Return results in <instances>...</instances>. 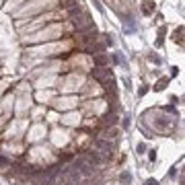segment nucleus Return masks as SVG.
<instances>
[{
  "label": "nucleus",
  "instance_id": "nucleus-1",
  "mask_svg": "<svg viewBox=\"0 0 185 185\" xmlns=\"http://www.w3.org/2000/svg\"><path fill=\"white\" fill-rule=\"evenodd\" d=\"M72 25H74V29L76 31H80V33H84V31H88V29H92V19H90V14L88 12H78V14H74L72 17Z\"/></svg>",
  "mask_w": 185,
  "mask_h": 185
},
{
  "label": "nucleus",
  "instance_id": "nucleus-2",
  "mask_svg": "<svg viewBox=\"0 0 185 185\" xmlns=\"http://www.w3.org/2000/svg\"><path fill=\"white\" fill-rule=\"evenodd\" d=\"M82 158L86 160V163H90L92 167H99V165L107 163V156H103L99 150H86V152L82 154Z\"/></svg>",
  "mask_w": 185,
  "mask_h": 185
},
{
  "label": "nucleus",
  "instance_id": "nucleus-3",
  "mask_svg": "<svg viewBox=\"0 0 185 185\" xmlns=\"http://www.w3.org/2000/svg\"><path fill=\"white\" fill-rule=\"evenodd\" d=\"M92 144H95V150H99L103 156H111V152H113V142H109V140H103V138H97V140L95 142H92Z\"/></svg>",
  "mask_w": 185,
  "mask_h": 185
},
{
  "label": "nucleus",
  "instance_id": "nucleus-4",
  "mask_svg": "<svg viewBox=\"0 0 185 185\" xmlns=\"http://www.w3.org/2000/svg\"><path fill=\"white\" fill-rule=\"evenodd\" d=\"M92 78L103 84V82H107L111 78V70H109V68H97V70H92Z\"/></svg>",
  "mask_w": 185,
  "mask_h": 185
},
{
  "label": "nucleus",
  "instance_id": "nucleus-5",
  "mask_svg": "<svg viewBox=\"0 0 185 185\" xmlns=\"http://www.w3.org/2000/svg\"><path fill=\"white\" fill-rule=\"evenodd\" d=\"M115 136H117V130H115V128H105V130L101 132L99 138H103V140H109V142H111Z\"/></svg>",
  "mask_w": 185,
  "mask_h": 185
},
{
  "label": "nucleus",
  "instance_id": "nucleus-6",
  "mask_svg": "<svg viewBox=\"0 0 185 185\" xmlns=\"http://www.w3.org/2000/svg\"><path fill=\"white\" fill-rule=\"evenodd\" d=\"M84 50H86L88 54H101V52H105V45H103V43H97V41H95V43L86 45Z\"/></svg>",
  "mask_w": 185,
  "mask_h": 185
},
{
  "label": "nucleus",
  "instance_id": "nucleus-7",
  "mask_svg": "<svg viewBox=\"0 0 185 185\" xmlns=\"http://www.w3.org/2000/svg\"><path fill=\"white\" fill-rule=\"evenodd\" d=\"M103 124H105L107 128H109V126L113 128L115 124H117V115H115L113 111H111V113H107V115H105V117H103Z\"/></svg>",
  "mask_w": 185,
  "mask_h": 185
},
{
  "label": "nucleus",
  "instance_id": "nucleus-8",
  "mask_svg": "<svg viewBox=\"0 0 185 185\" xmlns=\"http://www.w3.org/2000/svg\"><path fill=\"white\" fill-rule=\"evenodd\" d=\"M64 8L70 12V10H76V8H80V0H66L64 2Z\"/></svg>",
  "mask_w": 185,
  "mask_h": 185
},
{
  "label": "nucleus",
  "instance_id": "nucleus-9",
  "mask_svg": "<svg viewBox=\"0 0 185 185\" xmlns=\"http://www.w3.org/2000/svg\"><path fill=\"white\" fill-rule=\"evenodd\" d=\"M95 64L97 66H105L107 64V56H95Z\"/></svg>",
  "mask_w": 185,
  "mask_h": 185
},
{
  "label": "nucleus",
  "instance_id": "nucleus-10",
  "mask_svg": "<svg viewBox=\"0 0 185 185\" xmlns=\"http://www.w3.org/2000/svg\"><path fill=\"white\" fill-rule=\"evenodd\" d=\"M119 179H121V183H130V179H132V177H130L128 173H121V177H119Z\"/></svg>",
  "mask_w": 185,
  "mask_h": 185
},
{
  "label": "nucleus",
  "instance_id": "nucleus-11",
  "mask_svg": "<svg viewBox=\"0 0 185 185\" xmlns=\"http://www.w3.org/2000/svg\"><path fill=\"white\" fill-rule=\"evenodd\" d=\"M10 163H8V158H4V156H0V167H8Z\"/></svg>",
  "mask_w": 185,
  "mask_h": 185
},
{
  "label": "nucleus",
  "instance_id": "nucleus-12",
  "mask_svg": "<svg viewBox=\"0 0 185 185\" xmlns=\"http://www.w3.org/2000/svg\"><path fill=\"white\" fill-rule=\"evenodd\" d=\"M181 33H183V31L179 29V31H175V37H173V39H175V41H179V43H181Z\"/></svg>",
  "mask_w": 185,
  "mask_h": 185
},
{
  "label": "nucleus",
  "instance_id": "nucleus-13",
  "mask_svg": "<svg viewBox=\"0 0 185 185\" xmlns=\"http://www.w3.org/2000/svg\"><path fill=\"white\" fill-rule=\"evenodd\" d=\"M165 84H167V80H160V82L156 84V90H160V88H165Z\"/></svg>",
  "mask_w": 185,
  "mask_h": 185
},
{
  "label": "nucleus",
  "instance_id": "nucleus-14",
  "mask_svg": "<svg viewBox=\"0 0 185 185\" xmlns=\"http://www.w3.org/2000/svg\"><path fill=\"white\" fill-rule=\"evenodd\" d=\"M138 152H140V154H144V152H146V148H144V144H140V146H138Z\"/></svg>",
  "mask_w": 185,
  "mask_h": 185
},
{
  "label": "nucleus",
  "instance_id": "nucleus-15",
  "mask_svg": "<svg viewBox=\"0 0 185 185\" xmlns=\"http://www.w3.org/2000/svg\"><path fill=\"white\" fill-rule=\"evenodd\" d=\"M146 185H158V183H156L154 179H148V181H146Z\"/></svg>",
  "mask_w": 185,
  "mask_h": 185
},
{
  "label": "nucleus",
  "instance_id": "nucleus-16",
  "mask_svg": "<svg viewBox=\"0 0 185 185\" xmlns=\"http://www.w3.org/2000/svg\"><path fill=\"white\" fill-rule=\"evenodd\" d=\"M62 185H72V183H70V181H68V183H62Z\"/></svg>",
  "mask_w": 185,
  "mask_h": 185
}]
</instances>
